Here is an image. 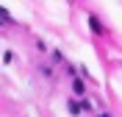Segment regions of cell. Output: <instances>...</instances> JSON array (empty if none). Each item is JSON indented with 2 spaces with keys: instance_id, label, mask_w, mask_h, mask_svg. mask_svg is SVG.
<instances>
[{
  "instance_id": "obj_3",
  "label": "cell",
  "mask_w": 122,
  "mask_h": 117,
  "mask_svg": "<svg viewBox=\"0 0 122 117\" xmlns=\"http://www.w3.org/2000/svg\"><path fill=\"white\" fill-rule=\"evenodd\" d=\"M83 109V106H81V103H75V100H69V111H72V114H78V111Z\"/></svg>"
},
{
  "instance_id": "obj_1",
  "label": "cell",
  "mask_w": 122,
  "mask_h": 117,
  "mask_svg": "<svg viewBox=\"0 0 122 117\" xmlns=\"http://www.w3.org/2000/svg\"><path fill=\"white\" fill-rule=\"evenodd\" d=\"M89 28H92V31H94V33H100V31H103V28H100V22H97V20H94V17H89Z\"/></svg>"
},
{
  "instance_id": "obj_2",
  "label": "cell",
  "mask_w": 122,
  "mask_h": 117,
  "mask_svg": "<svg viewBox=\"0 0 122 117\" xmlns=\"http://www.w3.org/2000/svg\"><path fill=\"white\" fill-rule=\"evenodd\" d=\"M72 89L81 95V92H83V81H81V78H75V81H72Z\"/></svg>"
},
{
  "instance_id": "obj_4",
  "label": "cell",
  "mask_w": 122,
  "mask_h": 117,
  "mask_svg": "<svg viewBox=\"0 0 122 117\" xmlns=\"http://www.w3.org/2000/svg\"><path fill=\"white\" fill-rule=\"evenodd\" d=\"M100 117H108V114H100Z\"/></svg>"
}]
</instances>
